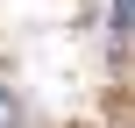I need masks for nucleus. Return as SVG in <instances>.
<instances>
[{
  "label": "nucleus",
  "mask_w": 135,
  "mask_h": 128,
  "mask_svg": "<svg viewBox=\"0 0 135 128\" xmlns=\"http://www.w3.org/2000/svg\"><path fill=\"white\" fill-rule=\"evenodd\" d=\"M0 128H21V93L0 86Z\"/></svg>",
  "instance_id": "f257e3e1"
},
{
  "label": "nucleus",
  "mask_w": 135,
  "mask_h": 128,
  "mask_svg": "<svg viewBox=\"0 0 135 128\" xmlns=\"http://www.w3.org/2000/svg\"><path fill=\"white\" fill-rule=\"evenodd\" d=\"M114 21L128 29V21H135V0H114Z\"/></svg>",
  "instance_id": "f03ea898"
}]
</instances>
